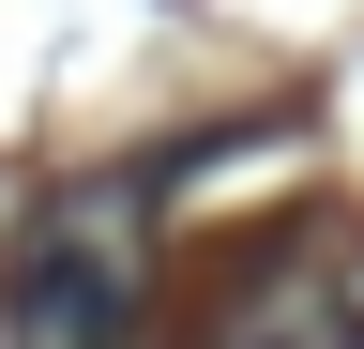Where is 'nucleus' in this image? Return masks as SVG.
<instances>
[{"mask_svg":"<svg viewBox=\"0 0 364 349\" xmlns=\"http://www.w3.org/2000/svg\"><path fill=\"white\" fill-rule=\"evenodd\" d=\"M136 319H152V198L136 183L46 198L0 258V349H136Z\"/></svg>","mask_w":364,"mask_h":349,"instance_id":"obj_1","label":"nucleus"},{"mask_svg":"<svg viewBox=\"0 0 364 349\" xmlns=\"http://www.w3.org/2000/svg\"><path fill=\"white\" fill-rule=\"evenodd\" d=\"M213 349H364V334H349V274H334V289L273 274V289H258V304H243V319H228Z\"/></svg>","mask_w":364,"mask_h":349,"instance_id":"obj_2","label":"nucleus"}]
</instances>
